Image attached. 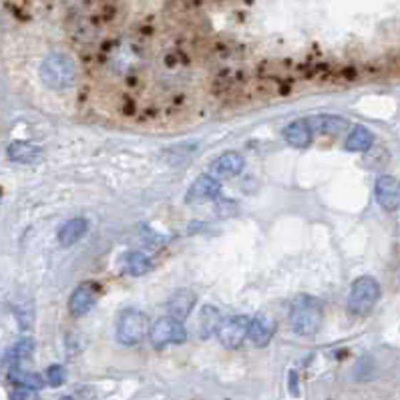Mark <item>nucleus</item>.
Segmentation results:
<instances>
[{"label": "nucleus", "instance_id": "0eeeda50", "mask_svg": "<svg viewBox=\"0 0 400 400\" xmlns=\"http://www.w3.org/2000/svg\"><path fill=\"white\" fill-rule=\"evenodd\" d=\"M99 298V289L95 282H83L77 288L73 289L71 298H68V312L73 316H83L95 306V302Z\"/></svg>", "mask_w": 400, "mask_h": 400}, {"label": "nucleus", "instance_id": "f3484780", "mask_svg": "<svg viewBox=\"0 0 400 400\" xmlns=\"http://www.w3.org/2000/svg\"><path fill=\"white\" fill-rule=\"evenodd\" d=\"M222 324V312L217 310L215 306H203V310L200 314V322H198V330L203 340L212 338L213 334L220 330Z\"/></svg>", "mask_w": 400, "mask_h": 400}, {"label": "nucleus", "instance_id": "423d86ee", "mask_svg": "<svg viewBox=\"0 0 400 400\" xmlns=\"http://www.w3.org/2000/svg\"><path fill=\"white\" fill-rule=\"evenodd\" d=\"M247 328H250V318L244 314H237V316H230L220 324V340L225 348H240L244 344V340L247 338Z\"/></svg>", "mask_w": 400, "mask_h": 400}, {"label": "nucleus", "instance_id": "39448f33", "mask_svg": "<svg viewBox=\"0 0 400 400\" xmlns=\"http://www.w3.org/2000/svg\"><path fill=\"white\" fill-rule=\"evenodd\" d=\"M149 340L155 348H165L169 344H181V342L188 340V330L183 328L181 320L165 316V318H159L149 328Z\"/></svg>", "mask_w": 400, "mask_h": 400}, {"label": "nucleus", "instance_id": "ddd939ff", "mask_svg": "<svg viewBox=\"0 0 400 400\" xmlns=\"http://www.w3.org/2000/svg\"><path fill=\"white\" fill-rule=\"evenodd\" d=\"M310 127L312 133L336 137V135H340L348 127V121L342 119V117H336V115H316L312 119Z\"/></svg>", "mask_w": 400, "mask_h": 400}, {"label": "nucleus", "instance_id": "6ab92c4d", "mask_svg": "<svg viewBox=\"0 0 400 400\" xmlns=\"http://www.w3.org/2000/svg\"><path fill=\"white\" fill-rule=\"evenodd\" d=\"M33 352H34L33 338H23V340H19V342L6 352V362L16 366V364H21V362H24V360H29V358L33 356Z\"/></svg>", "mask_w": 400, "mask_h": 400}, {"label": "nucleus", "instance_id": "f03ea898", "mask_svg": "<svg viewBox=\"0 0 400 400\" xmlns=\"http://www.w3.org/2000/svg\"><path fill=\"white\" fill-rule=\"evenodd\" d=\"M77 63L73 56L65 53H55L46 56L43 67H41V78L48 89L63 91L75 85L77 81Z\"/></svg>", "mask_w": 400, "mask_h": 400}, {"label": "nucleus", "instance_id": "a211bd4d", "mask_svg": "<svg viewBox=\"0 0 400 400\" xmlns=\"http://www.w3.org/2000/svg\"><path fill=\"white\" fill-rule=\"evenodd\" d=\"M374 143V135L368 131L366 127H354L350 135L346 137V149L348 151H368L370 147Z\"/></svg>", "mask_w": 400, "mask_h": 400}, {"label": "nucleus", "instance_id": "aec40b11", "mask_svg": "<svg viewBox=\"0 0 400 400\" xmlns=\"http://www.w3.org/2000/svg\"><path fill=\"white\" fill-rule=\"evenodd\" d=\"M14 384H19V386H23V389H29V390H41L45 386V380L41 374H34V372H24V370H19V368H14L11 370V374H9Z\"/></svg>", "mask_w": 400, "mask_h": 400}, {"label": "nucleus", "instance_id": "5701e85b", "mask_svg": "<svg viewBox=\"0 0 400 400\" xmlns=\"http://www.w3.org/2000/svg\"><path fill=\"white\" fill-rule=\"evenodd\" d=\"M289 392L294 396H300V390H298V372L296 370L289 372Z\"/></svg>", "mask_w": 400, "mask_h": 400}, {"label": "nucleus", "instance_id": "1a4fd4ad", "mask_svg": "<svg viewBox=\"0 0 400 400\" xmlns=\"http://www.w3.org/2000/svg\"><path fill=\"white\" fill-rule=\"evenodd\" d=\"M244 165V157L240 155V153H235V151H230V153H223V155L217 157L212 165H210V175L217 179V181L234 179L235 175L242 173Z\"/></svg>", "mask_w": 400, "mask_h": 400}, {"label": "nucleus", "instance_id": "9d476101", "mask_svg": "<svg viewBox=\"0 0 400 400\" xmlns=\"http://www.w3.org/2000/svg\"><path fill=\"white\" fill-rule=\"evenodd\" d=\"M276 334V320L267 314H257L250 320V328H247V338L252 340V344L257 348H264L272 342Z\"/></svg>", "mask_w": 400, "mask_h": 400}, {"label": "nucleus", "instance_id": "7ed1b4c3", "mask_svg": "<svg viewBox=\"0 0 400 400\" xmlns=\"http://www.w3.org/2000/svg\"><path fill=\"white\" fill-rule=\"evenodd\" d=\"M380 300V286L374 278L370 276H362V278L354 280L352 288H350V296H348V312L352 316L364 318L370 312L374 310V306Z\"/></svg>", "mask_w": 400, "mask_h": 400}, {"label": "nucleus", "instance_id": "b1692460", "mask_svg": "<svg viewBox=\"0 0 400 400\" xmlns=\"http://www.w3.org/2000/svg\"><path fill=\"white\" fill-rule=\"evenodd\" d=\"M29 396H31L29 389H23V386H19V389L14 390V392L11 394V400H29Z\"/></svg>", "mask_w": 400, "mask_h": 400}, {"label": "nucleus", "instance_id": "2eb2a0df", "mask_svg": "<svg viewBox=\"0 0 400 400\" xmlns=\"http://www.w3.org/2000/svg\"><path fill=\"white\" fill-rule=\"evenodd\" d=\"M312 127L308 121H294L284 129V139L292 147H308L312 143Z\"/></svg>", "mask_w": 400, "mask_h": 400}, {"label": "nucleus", "instance_id": "20e7f679", "mask_svg": "<svg viewBox=\"0 0 400 400\" xmlns=\"http://www.w3.org/2000/svg\"><path fill=\"white\" fill-rule=\"evenodd\" d=\"M149 318L147 314L135 308H127L119 314L117 320V340L123 346H137L149 336Z\"/></svg>", "mask_w": 400, "mask_h": 400}, {"label": "nucleus", "instance_id": "6e6552de", "mask_svg": "<svg viewBox=\"0 0 400 400\" xmlns=\"http://www.w3.org/2000/svg\"><path fill=\"white\" fill-rule=\"evenodd\" d=\"M376 200L382 210L386 212H396L400 207V181L392 175H380L376 179Z\"/></svg>", "mask_w": 400, "mask_h": 400}, {"label": "nucleus", "instance_id": "f8f14e48", "mask_svg": "<svg viewBox=\"0 0 400 400\" xmlns=\"http://www.w3.org/2000/svg\"><path fill=\"white\" fill-rule=\"evenodd\" d=\"M193 306H195V294L191 289H178L169 300L167 312L175 320H185L193 310Z\"/></svg>", "mask_w": 400, "mask_h": 400}, {"label": "nucleus", "instance_id": "412c9836", "mask_svg": "<svg viewBox=\"0 0 400 400\" xmlns=\"http://www.w3.org/2000/svg\"><path fill=\"white\" fill-rule=\"evenodd\" d=\"M125 267L131 276H143L151 270V260L145 256L143 252H129L125 256Z\"/></svg>", "mask_w": 400, "mask_h": 400}, {"label": "nucleus", "instance_id": "9b49d317", "mask_svg": "<svg viewBox=\"0 0 400 400\" xmlns=\"http://www.w3.org/2000/svg\"><path fill=\"white\" fill-rule=\"evenodd\" d=\"M220 181L215 178H212L210 173L207 175H200L191 183L188 195H185V201L188 203H200V201H207V200H215L220 195Z\"/></svg>", "mask_w": 400, "mask_h": 400}, {"label": "nucleus", "instance_id": "4be33fe9", "mask_svg": "<svg viewBox=\"0 0 400 400\" xmlns=\"http://www.w3.org/2000/svg\"><path fill=\"white\" fill-rule=\"evenodd\" d=\"M46 380L51 386H61L65 380H67V370L61 366V364H53L46 370Z\"/></svg>", "mask_w": 400, "mask_h": 400}, {"label": "nucleus", "instance_id": "dca6fc26", "mask_svg": "<svg viewBox=\"0 0 400 400\" xmlns=\"http://www.w3.org/2000/svg\"><path fill=\"white\" fill-rule=\"evenodd\" d=\"M87 227H89V223H87V220H83V217L68 220V222L58 230V244L65 245V247L77 244L78 240L87 234Z\"/></svg>", "mask_w": 400, "mask_h": 400}, {"label": "nucleus", "instance_id": "4468645a", "mask_svg": "<svg viewBox=\"0 0 400 400\" xmlns=\"http://www.w3.org/2000/svg\"><path fill=\"white\" fill-rule=\"evenodd\" d=\"M6 155H9V159L14 161V163H24V165H29V163H36V161L43 157V149L33 143L16 141V143L9 145Z\"/></svg>", "mask_w": 400, "mask_h": 400}, {"label": "nucleus", "instance_id": "f257e3e1", "mask_svg": "<svg viewBox=\"0 0 400 400\" xmlns=\"http://www.w3.org/2000/svg\"><path fill=\"white\" fill-rule=\"evenodd\" d=\"M324 312L320 302L312 296H298L289 308L292 330L300 336H314L322 328Z\"/></svg>", "mask_w": 400, "mask_h": 400}, {"label": "nucleus", "instance_id": "393cba45", "mask_svg": "<svg viewBox=\"0 0 400 400\" xmlns=\"http://www.w3.org/2000/svg\"><path fill=\"white\" fill-rule=\"evenodd\" d=\"M0 198H2V191H0Z\"/></svg>", "mask_w": 400, "mask_h": 400}]
</instances>
